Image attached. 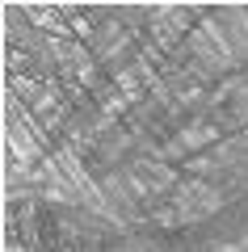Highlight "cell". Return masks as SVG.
Returning a JSON list of instances; mask_svg holds the SVG:
<instances>
[]
</instances>
